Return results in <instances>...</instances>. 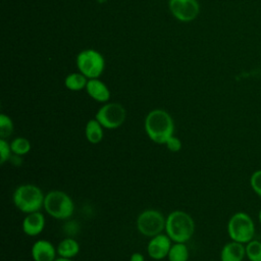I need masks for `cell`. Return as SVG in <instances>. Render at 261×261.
Returning a JSON list of instances; mask_svg holds the SVG:
<instances>
[{"label": "cell", "mask_w": 261, "mask_h": 261, "mask_svg": "<svg viewBox=\"0 0 261 261\" xmlns=\"http://www.w3.org/2000/svg\"><path fill=\"white\" fill-rule=\"evenodd\" d=\"M144 128L148 138L159 145L174 134V122L171 115L163 109L151 110L144 121Z\"/></svg>", "instance_id": "6da1fadb"}, {"label": "cell", "mask_w": 261, "mask_h": 261, "mask_svg": "<svg viewBox=\"0 0 261 261\" xmlns=\"http://www.w3.org/2000/svg\"><path fill=\"white\" fill-rule=\"evenodd\" d=\"M195 221L181 210H174L166 216L165 232L173 243H187L195 232Z\"/></svg>", "instance_id": "7a4b0ae2"}, {"label": "cell", "mask_w": 261, "mask_h": 261, "mask_svg": "<svg viewBox=\"0 0 261 261\" xmlns=\"http://www.w3.org/2000/svg\"><path fill=\"white\" fill-rule=\"evenodd\" d=\"M44 200L45 195L42 190L33 184H23L18 186L12 195L14 206L25 214L40 211L44 206Z\"/></svg>", "instance_id": "3957f363"}, {"label": "cell", "mask_w": 261, "mask_h": 261, "mask_svg": "<svg viewBox=\"0 0 261 261\" xmlns=\"http://www.w3.org/2000/svg\"><path fill=\"white\" fill-rule=\"evenodd\" d=\"M43 208L51 217L64 220L72 216L74 211V203L70 196L65 192L53 190L45 195Z\"/></svg>", "instance_id": "277c9868"}, {"label": "cell", "mask_w": 261, "mask_h": 261, "mask_svg": "<svg viewBox=\"0 0 261 261\" xmlns=\"http://www.w3.org/2000/svg\"><path fill=\"white\" fill-rule=\"evenodd\" d=\"M227 233L231 241L247 244L254 239L255 223L246 212H237L227 222Z\"/></svg>", "instance_id": "5b68a950"}, {"label": "cell", "mask_w": 261, "mask_h": 261, "mask_svg": "<svg viewBox=\"0 0 261 261\" xmlns=\"http://www.w3.org/2000/svg\"><path fill=\"white\" fill-rule=\"evenodd\" d=\"M166 217L156 209H146L142 211L136 221L139 232L145 237H155L165 230Z\"/></svg>", "instance_id": "8992f818"}, {"label": "cell", "mask_w": 261, "mask_h": 261, "mask_svg": "<svg viewBox=\"0 0 261 261\" xmlns=\"http://www.w3.org/2000/svg\"><path fill=\"white\" fill-rule=\"evenodd\" d=\"M76 65L81 73L90 79H98L105 67V60L101 53L94 49H86L76 56Z\"/></svg>", "instance_id": "52a82bcc"}, {"label": "cell", "mask_w": 261, "mask_h": 261, "mask_svg": "<svg viewBox=\"0 0 261 261\" xmlns=\"http://www.w3.org/2000/svg\"><path fill=\"white\" fill-rule=\"evenodd\" d=\"M126 117V111L120 103H106L98 109L95 118L106 129H115L122 125Z\"/></svg>", "instance_id": "ba28073f"}, {"label": "cell", "mask_w": 261, "mask_h": 261, "mask_svg": "<svg viewBox=\"0 0 261 261\" xmlns=\"http://www.w3.org/2000/svg\"><path fill=\"white\" fill-rule=\"evenodd\" d=\"M168 7L173 16L180 21L194 20L200 11L197 0H169Z\"/></svg>", "instance_id": "9c48e42d"}, {"label": "cell", "mask_w": 261, "mask_h": 261, "mask_svg": "<svg viewBox=\"0 0 261 261\" xmlns=\"http://www.w3.org/2000/svg\"><path fill=\"white\" fill-rule=\"evenodd\" d=\"M171 239L165 233H159L152 237L147 244V253L153 260H162L167 258L172 245Z\"/></svg>", "instance_id": "30bf717a"}, {"label": "cell", "mask_w": 261, "mask_h": 261, "mask_svg": "<svg viewBox=\"0 0 261 261\" xmlns=\"http://www.w3.org/2000/svg\"><path fill=\"white\" fill-rule=\"evenodd\" d=\"M34 261H54L57 258V249L54 245L44 239L36 241L31 249Z\"/></svg>", "instance_id": "8fae6325"}, {"label": "cell", "mask_w": 261, "mask_h": 261, "mask_svg": "<svg viewBox=\"0 0 261 261\" xmlns=\"http://www.w3.org/2000/svg\"><path fill=\"white\" fill-rule=\"evenodd\" d=\"M45 223V216L40 211L29 213L22 220V231L29 237H37L44 230Z\"/></svg>", "instance_id": "7c38bea8"}, {"label": "cell", "mask_w": 261, "mask_h": 261, "mask_svg": "<svg viewBox=\"0 0 261 261\" xmlns=\"http://www.w3.org/2000/svg\"><path fill=\"white\" fill-rule=\"evenodd\" d=\"M246 257L245 244L230 241L226 243L220 251L221 261H243Z\"/></svg>", "instance_id": "4fadbf2b"}, {"label": "cell", "mask_w": 261, "mask_h": 261, "mask_svg": "<svg viewBox=\"0 0 261 261\" xmlns=\"http://www.w3.org/2000/svg\"><path fill=\"white\" fill-rule=\"evenodd\" d=\"M88 95L95 101L105 103L110 99V91L108 87L98 79H90L86 86Z\"/></svg>", "instance_id": "5bb4252c"}, {"label": "cell", "mask_w": 261, "mask_h": 261, "mask_svg": "<svg viewBox=\"0 0 261 261\" xmlns=\"http://www.w3.org/2000/svg\"><path fill=\"white\" fill-rule=\"evenodd\" d=\"M103 129L104 127L96 118L88 120L85 126V137L87 141L93 145L99 144L104 137Z\"/></svg>", "instance_id": "9a60e30c"}, {"label": "cell", "mask_w": 261, "mask_h": 261, "mask_svg": "<svg viewBox=\"0 0 261 261\" xmlns=\"http://www.w3.org/2000/svg\"><path fill=\"white\" fill-rule=\"evenodd\" d=\"M56 249L59 257L72 259L80 252V244L72 238H65L59 242Z\"/></svg>", "instance_id": "2e32d148"}, {"label": "cell", "mask_w": 261, "mask_h": 261, "mask_svg": "<svg viewBox=\"0 0 261 261\" xmlns=\"http://www.w3.org/2000/svg\"><path fill=\"white\" fill-rule=\"evenodd\" d=\"M189 249L186 243H173L167 255L168 261H188L189 260Z\"/></svg>", "instance_id": "e0dca14e"}, {"label": "cell", "mask_w": 261, "mask_h": 261, "mask_svg": "<svg viewBox=\"0 0 261 261\" xmlns=\"http://www.w3.org/2000/svg\"><path fill=\"white\" fill-rule=\"evenodd\" d=\"M88 81H89L88 77L85 76L83 73L74 72V73L68 74L65 77L64 85L70 91H81L84 88L86 89Z\"/></svg>", "instance_id": "ac0fdd59"}, {"label": "cell", "mask_w": 261, "mask_h": 261, "mask_svg": "<svg viewBox=\"0 0 261 261\" xmlns=\"http://www.w3.org/2000/svg\"><path fill=\"white\" fill-rule=\"evenodd\" d=\"M10 147H11L12 154L23 156L31 151L32 145L28 139L23 137H17L10 142Z\"/></svg>", "instance_id": "d6986e66"}, {"label": "cell", "mask_w": 261, "mask_h": 261, "mask_svg": "<svg viewBox=\"0 0 261 261\" xmlns=\"http://www.w3.org/2000/svg\"><path fill=\"white\" fill-rule=\"evenodd\" d=\"M246 258L250 261H261V242L252 240L245 245Z\"/></svg>", "instance_id": "ffe728a7"}, {"label": "cell", "mask_w": 261, "mask_h": 261, "mask_svg": "<svg viewBox=\"0 0 261 261\" xmlns=\"http://www.w3.org/2000/svg\"><path fill=\"white\" fill-rule=\"evenodd\" d=\"M14 129V125H13V121L12 119L4 114L1 113L0 114V139H7L9 138Z\"/></svg>", "instance_id": "44dd1931"}, {"label": "cell", "mask_w": 261, "mask_h": 261, "mask_svg": "<svg viewBox=\"0 0 261 261\" xmlns=\"http://www.w3.org/2000/svg\"><path fill=\"white\" fill-rule=\"evenodd\" d=\"M12 151L10 147V143L6 141V139H0V164H4L11 157Z\"/></svg>", "instance_id": "7402d4cb"}, {"label": "cell", "mask_w": 261, "mask_h": 261, "mask_svg": "<svg viewBox=\"0 0 261 261\" xmlns=\"http://www.w3.org/2000/svg\"><path fill=\"white\" fill-rule=\"evenodd\" d=\"M250 186L253 192L261 198V169L255 170L250 176Z\"/></svg>", "instance_id": "603a6c76"}, {"label": "cell", "mask_w": 261, "mask_h": 261, "mask_svg": "<svg viewBox=\"0 0 261 261\" xmlns=\"http://www.w3.org/2000/svg\"><path fill=\"white\" fill-rule=\"evenodd\" d=\"M166 146V148L170 151V152H173V153H176L178 151L181 150V147H182V144H181V141L175 137L174 135L171 136L164 144Z\"/></svg>", "instance_id": "cb8c5ba5"}, {"label": "cell", "mask_w": 261, "mask_h": 261, "mask_svg": "<svg viewBox=\"0 0 261 261\" xmlns=\"http://www.w3.org/2000/svg\"><path fill=\"white\" fill-rule=\"evenodd\" d=\"M129 261H145V257L142 253L140 252H135L130 255Z\"/></svg>", "instance_id": "d4e9b609"}, {"label": "cell", "mask_w": 261, "mask_h": 261, "mask_svg": "<svg viewBox=\"0 0 261 261\" xmlns=\"http://www.w3.org/2000/svg\"><path fill=\"white\" fill-rule=\"evenodd\" d=\"M54 261H73L72 259H70V258H63V257H57Z\"/></svg>", "instance_id": "484cf974"}, {"label": "cell", "mask_w": 261, "mask_h": 261, "mask_svg": "<svg viewBox=\"0 0 261 261\" xmlns=\"http://www.w3.org/2000/svg\"><path fill=\"white\" fill-rule=\"evenodd\" d=\"M258 217H259V221H260V223H261V210L259 211V216H258Z\"/></svg>", "instance_id": "4316f807"}]
</instances>
